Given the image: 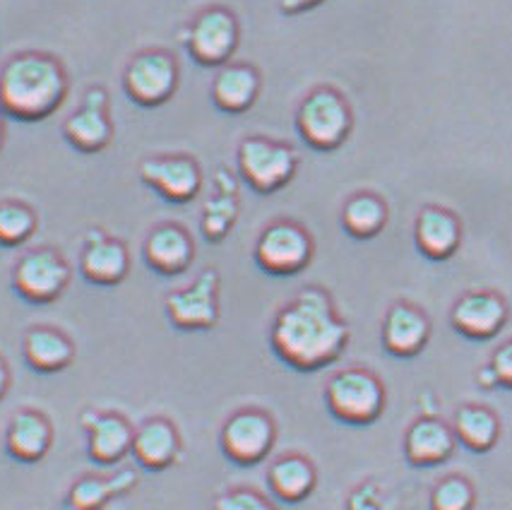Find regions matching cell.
Returning a JSON list of instances; mask_svg holds the SVG:
<instances>
[{
    "instance_id": "39",
    "label": "cell",
    "mask_w": 512,
    "mask_h": 510,
    "mask_svg": "<svg viewBox=\"0 0 512 510\" xmlns=\"http://www.w3.org/2000/svg\"><path fill=\"white\" fill-rule=\"evenodd\" d=\"M5 135H8V128H5V114L0 111V150L5 147Z\"/></svg>"
},
{
    "instance_id": "22",
    "label": "cell",
    "mask_w": 512,
    "mask_h": 510,
    "mask_svg": "<svg viewBox=\"0 0 512 510\" xmlns=\"http://www.w3.org/2000/svg\"><path fill=\"white\" fill-rule=\"evenodd\" d=\"M22 357L32 371L61 373L75 361V342L51 325H34L22 335Z\"/></svg>"
},
{
    "instance_id": "3",
    "label": "cell",
    "mask_w": 512,
    "mask_h": 510,
    "mask_svg": "<svg viewBox=\"0 0 512 510\" xmlns=\"http://www.w3.org/2000/svg\"><path fill=\"white\" fill-rule=\"evenodd\" d=\"M296 130L308 147L332 152L349 140L354 130V111L335 87H315L296 109Z\"/></svg>"
},
{
    "instance_id": "25",
    "label": "cell",
    "mask_w": 512,
    "mask_h": 510,
    "mask_svg": "<svg viewBox=\"0 0 512 510\" xmlns=\"http://www.w3.org/2000/svg\"><path fill=\"white\" fill-rule=\"evenodd\" d=\"M140 482L135 470H121L111 477H87L77 479L65 496V510H101L113 498L130 494Z\"/></svg>"
},
{
    "instance_id": "30",
    "label": "cell",
    "mask_w": 512,
    "mask_h": 510,
    "mask_svg": "<svg viewBox=\"0 0 512 510\" xmlns=\"http://www.w3.org/2000/svg\"><path fill=\"white\" fill-rule=\"evenodd\" d=\"M238 219V198L229 193L214 191L202 207L200 231L210 243H219L229 236L231 227Z\"/></svg>"
},
{
    "instance_id": "28",
    "label": "cell",
    "mask_w": 512,
    "mask_h": 510,
    "mask_svg": "<svg viewBox=\"0 0 512 510\" xmlns=\"http://www.w3.org/2000/svg\"><path fill=\"white\" fill-rule=\"evenodd\" d=\"M500 434L498 417L491 409L479 405H464L455 414V436L476 453H486L496 446Z\"/></svg>"
},
{
    "instance_id": "33",
    "label": "cell",
    "mask_w": 512,
    "mask_h": 510,
    "mask_svg": "<svg viewBox=\"0 0 512 510\" xmlns=\"http://www.w3.org/2000/svg\"><path fill=\"white\" fill-rule=\"evenodd\" d=\"M347 510H390L388 496L375 482H366L349 496Z\"/></svg>"
},
{
    "instance_id": "9",
    "label": "cell",
    "mask_w": 512,
    "mask_h": 510,
    "mask_svg": "<svg viewBox=\"0 0 512 510\" xmlns=\"http://www.w3.org/2000/svg\"><path fill=\"white\" fill-rule=\"evenodd\" d=\"M315 253L313 236L294 219H277L260 231L255 241V263L272 277L299 275L311 265Z\"/></svg>"
},
{
    "instance_id": "11",
    "label": "cell",
    "mask_w": 512,
    "mask_h": 510,
    "mask_svg": "<svg viewBox=\"0 0 512 510\" xmlns=\"http://www.w3.org/2000/svg\"><path fill=\"white\" fill-rule=\"evenodd\" d=\"M145 186L171 205H186L202 188V169L190 154H152L138 166Z\"/></svg>"
},
{
    "instance_id": "4",
    "label": "cell",
    "mask_w": 512,
    "mask_h": 510,
    "mask_svg": "<svg viewBox=\"0 0 512 510\" xmlns=\"http://www.w3.org/2000/svg\"><path fill=\"white\" fill-rule=\"evenodd\" d=\"M236 166L241 179L255 193L270 195L294 181L299 171V154L287 142L272 140L267 135H248L236 150Z\"/></svg>"
},
{
    "instance_id": "12",
    "label": "cell",
    "mask_w": 512,
    "mask_h": 510,
    "mask_svg": "<svg viewBox=\"0 0 512 510\" xmlns=\"http://www.w3.org/2000/svg\"><path fill=\"white\" fill-rule=\"evenodd\" d=\"M171 325L183 332L212 330L219 323V272L202 270L195 282L176 289L164 301Z\"/></svg>"
},
{
    "instance_id": "31",
    "label": "cell",
    "mask_w": 512,
    "mask_h": 510,
    "mask_svg": "<svg viewBox=\"0 0 512 510\" xmlns=\"http://www.w3.org/2000/svg\"><path fill=\"white\" fill-rule=\"evenodd\" d=\"M474 486L464 477H448L436 484L431 494L433 510H474Z\"/></svg>"
},
{
    "instance_id": "26",
    "label": "cell",
    "mask_w": 512,
    "mask_h": 510,
    "mask_svg": "<svg viewBox=\"0 0 512 510\" xmlns=\"http://www.w3.org/2000/svg\"><path fill=\"white\" fill-rule=\"evenodd\" d=\"M267 484H270L272 494L282 501L299 503L313 494L315 484H318V472H315L313 462L303 455H284L272 462L270 472H267Z\"/></svg>"
},
{
    "instance_id": "17",
    "label": "cell",
    "mask_w": 512,
    "mask_h": 510,
    "mask_svg": "<svg viewBox=\"0 0 512 510\" xmlns=\"http://www.w3.org/2000/svg\"><path fill=\"white\" fill-rule=\"evenodd\" d=\"M450 323L469 340H491L508 323V304L496 292H467L452 306Z\"/></svg>"
},
{
    "instance_id": "2",
    "label": "cell",
    "mask_w": 512,
    "mask_h": 510,
    "mask_svg": "<svg viewBox=\"0 0 512 510\" xmlns=\"http://www.w3.org/2000/svg\"><path fill=\"white\" fill-rule=\"evenodd\" d=\"M68 92V70L53 53L20 51L0 68V111L13 121H46L61 109Z\"/></svg>"
},
{
    "instance_id": "21",
    "label": "cell",
    "mask_w": 512,
    "mask_h": 510,
    "mask_svg": "<svg viewBox=\"0 0 512 510\" xmlns=\"http://www.w3.org/2000/svg\"><path fill=\"white\" fill-rule=\"evenodd\" d=\"M263 75L250 63H226L212 82V102L224 114H243L258 102Z\"/></svg>"
},
{
    "instance_id": "19",
    "label": "cell",
    "mask_w": 512,
    "mask_h": 510,
    "mask_svg": "<svg viewBox=\"0 0 512 510\" xmlns=\"http://www.w3.org/2000/svg\"><path fill=\"white\" fill-rule=\"evenodd\" d=\"M431 337V320L426 313L407 301H397L390 306L383 320V347L392 357L412 359L428 345Z\"/></svg>"
},
{
    "instance_id": "15",
    "label": "cell",
    "mask_w": 512,
    "mask_h": 510,
    "mask_svg": "<svg viewBox=\"0 0 512 510\" xmlns=\"http://www.w3.org/2000/svg\"><path fill=\"white\" fill-rule=\"evenodd\" d=\"M80 272L89 284L116 287L130 272V251L123 241L111 239L106 231L89 229L82 239Z\"/></svg>"
},
{
    "instance_id": "20",
    "label": "cell",
    "mask_w": 512,
    "mask_h": 510,
    "mask_svg": "<svg viewBox=\"0 0 512 510\" xmlns=\"http://www.w3.org/2000/svg\"><path fill=\"white\" fill-rule=\"evenodd\" d=\"M181 436L176 424L166 417H152L135 429L133 458L147 472H164L181 458Z\"/></svg>"
},
{
    "instance_id": "7",
    "label": "cell",
    "mask_w": 512,
    "mask_h": 510,
    "mask_svg": "<svg viewBox=\"0 0 512 510\" xmlns=\"http://www.w3.org/2000/svg\"><path fill=\"white\" fill-rule=\"evenodd\" d=\"M70 280H73L70 263L61 251L51 246H39L22 253L10 277L13 292L32 306H46L61 299Z\"/></svg>"
},
{
    "instance_id": "35",
    "label": "cell",
    "mask_w": 512,
    "mask_h": 510,
    "mask_svg": "<svg viewBox=\"0 0 512 510\" xmlns=\"http://www.w3.org/2000/svg\"><path fill=\"white\" fill-rule=\"evenodd\" d=\"M325 0H279V10H282L284 15H303L308 13V10L318 8V5H323Z\"/></svg>"
},
{
    "instance_id": "8",
    "label": "cell",
    "mask_w": 512,
    "mask_h": 510,
    "mask_svg": "<svg viewBox=\"0 0 512 510\" xmlns=\"http://www.w3.org/2000/svg\"><path fill=\"white\" fill-rule=\"evenodd\" d=\"M181 82L176 56L166 49L135 53L123 70V92L142 109H157L169 102Z\"/></svg>"
},
{
    "instance_id": "38",
    "label": "cell",
    "mask_w": 512,
    "mask_h": 510,
    "mask_svg": "<svg viewBox=\"0 0 512 510\" xmlns=\"http://www.w3.org/2000/svg\"><path fill=\"white\" fill-rule=\"evenodd\" d=\"M476 383H479L481 388H496V385H500L496 371H493L491 364L481 366V369L476 371Z\"/></svg>"
},
{
    "instance_id": "18",
    "label": "cell",
    "mask_w": 512,
    "mask_h": 510,
    "mask_svg": "<svg viewBox=\"0 0 512 510\" xmlns=\"http://www.w3.org/2000/svg\"><path fill=\"white\" fill-rule=\"evenodd\" d=\"M53 446V426L39 409H17L5 429V450L22 465H34L49 455Z\"/></svg>"
},
{
    "instance_id": "13",
    "label": "cell",
    "mask_w": 512,
    "mask_h": 510,
    "mask_svg": "<svg viewBox=\"0 0 512 510\" xmlns=\"http://www.w3.org/2000/svg\"><path fill=\"white\" fill-rule=\"evenodd\" d=\"M63 138L82 154H97L111 145L113 121L109 114V92L94 85L82 94L80 109L63 121Z\"/></svg>"
},
{
    "instance_id": "23",
    "label": "cell",
    "mask_w": 512,
    "mask_h": 510,
    "mask_svg": "<svg viewBox=\"0 0 512 510\" xmlns=\"http://www.w3.org/2000/svg\"><path fill=\"white\" fill-rule=\"evenodd\" d=\"M414 239L419 251L431 260H448L462 241V224L457 215L438 205L421 207L414 222Z\"/></svg>"
},
{
    "instance_id": "34",
    "label": "cell",
    "mask_w": 512,
    "mask_h": 510,
    "mask_svg": "<svg viewBox=\"0 0 512 510\" xmlns=\"http://www.w3.org/2000/svg\"><path fill=\"white\" fill-rule=\"evenodd\" d=\"M491 366L493 371H496L498 383L512 388V340L496 349V354H493L491 359Z\"/></svg>"
},
{
    "instance_id": "36",
    "label": "cell",
    "mask_w": 512,
    "mask_h": 510,
    "mask_svg": "<svg viewBox=\"0 0 512 510\" xmlns=\"http://www.w3.org/2000/svg\"><path fill=\"white\" fill-rule=\"evenodd\" d=\"M214 191L229 193V195L238 193L234 174H231L229 169H224V166H222V169H217V174H214Z\"/></svg>"
},
{
    "instance_id": "10",
    "label": "cell",
    "mask_w": 512,
    "mask_h": 510,
    "mask_svg": "<svg viewBox=\"0 0 512 510\" xmlns=\"http://www.w3.org/2000/svg\"><path fill=\"white\" fill-rule=\"evenodd\" d=\"M277 443L275 419L263 409H241L231 414L219 434V446L226 460L241 467L263 462Z\"/></svg>"
},
{
    "instance_id": "27",
    "label": "cell",
    "mask_w": 512,
    "mask_h": 510,
    "mask_svg": "<svg viewBox=\"0 0 512 510\" xmlns=\"http://www.w3.org/2000/svg\"><path fill=\"white\" fill-rule=\"evenodd\" d=\"M388 217V203L371 191L354 193L342 207V227L359 241L375 239L388 224Z\"/></svg>"
},
{
    "instance_id": "29",
    "label": "cell",
    "mask_w": 512,
    "mask_h": 510,
    "mask_svg": "<svg viewBox=\"0 0 512 510\" xmlns=\"http://www.w3.org/2000/svg\"><path fill=\"white\" fill-rule=\"evenodd\" d=\"M39 227V217L32 205L22 200H0V248H17L27 243Z\"/></svg>"
},
{
    "instance_id": "16",
    "label": "cell",
    "mask_w": 512,
    "mask_h": 510,
    "mask_svg": "<svg viewBox=\"0 0 512 510\" xmlns=\"http://www.w3.org/2000/svg\"><path fill=\"white\" fill-rule=\"evenodd\" d=\"M142 258H145L147 268L157 275H183L195 260V241L183 224H157L142 243Z\"/></svg>"
},
{
    "instance_id": "5",
    "label": "cell",
    "mask_w": 512,
    "mask_h": 510,
    "mask_svg": "<svg viewBox=\"0 0 512 510\" xmlns=\"http://www.w3.org/2000/svg\"><path fill=\"white\" fill-rule=\"evenodd\" d=\"M181 41L190 58L202 68H224L241 44V25L234 10L210 5L202 8L186 29H181Z\"/></svg>"
},
{
    "instance_id": "1",
    "label": "cell",
    "mask_w": 512,
    "mask_h": 510,
    "mask_svg": "<svg viewBox=\"0 0 512 510\" xmlns=\"http://www.w3.org/2000/svg\"><path fill=\"white\" fill-rule=\"evenodd\" d=\"M351 330L320 287L301 289L282 311L270 330L272 349L284 364L296 371H318L335 364L349 345Z\"/></svg>"
},
{
    "instance_id": "37",
    "label": "cell",
    "mask_w": 512,
    "mask_h": 510,
    "mask_svg": "<svg viewBox=\"0 0 512 510\" xmlns=\"http://www.w3.org/2000/svg\"><path fill=\"white\" fill-rule=\"evenodd\" d=\"M10 385H13V371H10V364L5 361V357H0V402L8 395Z\"/></svg>"
},
{
    "instance_id": "24",
    "label": "cell",
    "mask_w": 512,
    "mask_h": 510,
    "mask_svg": "<svg viewBox=\"0 0 512 510\" xmlns=\"http://www.w3.org/2000/svg\"><path fill=\"white\" fill-rule=\"evenodd\" d=\"M455 431L450 429L445 421L436 417H424L416 419L409 426L407 438H404V453L412 465L419 467H431L440 465L452 455L455 450Z\"/></svg>"
},
{
    "instance_id": "6",
    "label": "cell",
    "mask_w": 512,
    "mask_h": 510,
    "mask_svg": "<svg viewBox=\"0 0 512 510\" xmlns=\"http://www.w3.org/2000/svg\"><path fill=\"white\" fill-rule=\"evenodd\" d=\"M325 402L332 417L344 424H373L385 409V385L366 369H344L327 381Z\"/></svg>"
},
{
    "instance_id": "14",
    "label": "cell",
    "mask_w": 512,
    "mask_h": 510,
    "mask_svg": "<svg viewBox=\"0 0 512 510\" xmlns=\"http://www.w3.org/2000/svg\"><path fill=\"white\" fill-rule=\"evenodd\" d=\"M80 426L87 434L89 460L97 465L113 467L133 453L135 429L121 414L85 409L80 414Z\"/></svg>"
},
{
    "instance_id": "32",
    "label": "cell",
    "mask_w": 512,
    "mask_h": 510,
    "mask_svg": "<svg viewBox=\"0 0 512 510\" xmlns=\"http://www.w3.org/2000/svg\"><path fill=\"white\" fill-rule=\"evenodd\" d=\"M214 510H279L263 494L253 489H231L214 498Z\"/></svg>"
}]
</instances>
